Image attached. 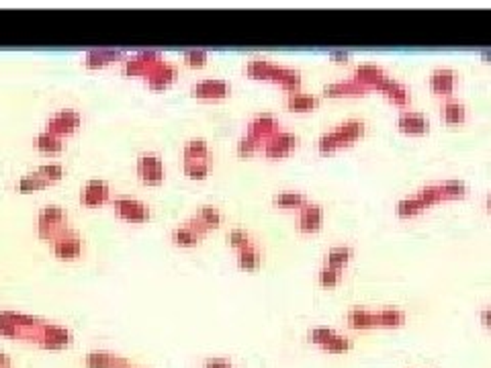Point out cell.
<instances>
[{"mask_svg": "<svg viewBox=\"0 0 491 368\" xmlns=\"http://www.w3.org/2000/svg\"><path fill=\"white\" fill-rule=\"evenodd\" d=\"M338 129L342 131V136H344L350 144H354L356 140H360V138L364 136V123H362L360 119H348V121H344L342 125H338Z\"/></svg>", "mask_w": 491, "mask_h": 368, "instance_id": "f35d334b", "label": "cell"}, {"mask_svg": "<svg viewBox=\"0 0 491 368\" xmlns=\"http://www.w3.org/2000/svg\"><path fill=\"white\" fill-rule=\"evenodd\" d=\"M37 172L50 182V184H54V182H58V180H62L64 178V166L62 164H56V162H50V164H43V166H39L37 168Z\"/></svg>", "mask_w": 491, "mask_h": 368, "instance_id": "60d3db41", "label": "cell"}, {"mask_svg": "<svg viewBox=\"0 0 491 368\" xmlns=\"http://www.w3.org/2000/svg\"><path fill=\"white\" fill-rule=\"evenodd\" d=\"M228 243H230V248H234L236 252H240V250H244L248 246H252L254 241H252V235H250L246 229L234 227V229L228 233Z\"/></svg>", "mask_w": 491, "mask_h": 368, "instance_id": "ab89813d", "label": "cell"}, {"mask_svg": "<svg viewBox=\"0 0 491 368\" xmlns=\"http://www.w3.org/2000/svg\"><path fill=\"white\" fill-rule=\"evenodd\" d=\"M324 94L329 98H342V96H362L367 94V88L360 86L354 80H346V82H334L324 86Z\"/></svg>", "mask_w": 491, "mask_h": 368, "instance_id": "7402d4cb", "label": "cell"}, {"mask_svg": "<svg viewBox=\"0 0 491 368\" xmlns=\"http://www.w3.org/2000/svg\"><path fill=\"white\" fill-rule=\"evenodd\" d=\"M182 60L188 68H203L209 60V54L205 50H186L182 54Z\"/></svg>", "mask_w": 491, "mask_h": 368, "instance_id": "b9f144b4", "label": "cell"}, {"mask_svg": "<svg viewBox=\"0 0 491 368\" xmlns=\"http://www.w3.org/2000/svg\"><path fill=\"white\" fill-rule=\"evenodd\" d=\"M45 350H64L72 344V334L64 325L58 323H43L41 338L37 342Z\"/></svg>", "mask_w": 491, "mask_h": 368, "instance_id": "ba28073f", "label": "cell"}, {"mask_svg": "<svg viewBox=\"0 0 491 368\" xmlns=\"http://www.w3.org/2000/svg\"><path fill=\"white\" fill-rule=\"evenodd\" d=\"M246 72L250 74L252 78H258V80H272L276 84H281L287 92H299L303 80H301V74L293 68H285V66H279L266 58H254L246 64Z\"/></svg>", "mask_w": 491, "mask_h": 368, "instance_id": "6da1fadb", "label": "cell"}, {"mask_svg": "<svg viewBox=\"0 0 491 368\" xmlns=\"http://www.w3.org/2000/svg\"><path fill=\"white\" fill-rule=\"evenodd\" d=\"M318 281H320L322 287L331 289V287H336V285L342 281V270L331 268V266H324V268L320 270V274H318Z\"/></svg>", "mask_w": 491, "mask_h": 368, "instance_id": "7bdbcfd3", "label": "cell"}, {"mask_svg": "<svg viewBox=\"0 0 491 368\" xmlns=\"http://www.w3.org/2000/svg\"><path fill=\"white\" fill-rule=\"evenodd\" d=\"M397 127L400 131L409 133V136H424L430 131V121L428 117H424L422 113H413V111H404L397 117Z\"/></svg>", "mask_w": 491, "mask_h": 368, "instance_id": "ac0fdd59", "label": "cell"}, {"mask_svg": "<svg viewBox=\"0 0 491 368\" xmlns=\"http://www.w3.org/2000/svg\"><path fill=\"white\" fill-rule=\"evenodd\" d=\"M182 170L190 180H205L211 170V158L209 160H184Z\"/></svg>", "mask_w": 491, "mask_h": 368, "instance_id": "f546056e", "label": "cell"}, {"mask_svg": "<svg viewBox=\"0 0 491 368\" xmlns=\"http://www.w3.org/2000/svg\"><path fill=\"white\" fill-rule=\"evenodd\" d=\"M170 237H172V241H174L176 246H180V248H195V246L203 239V233H199L193 225L184 223V225L174 227L172 233H170Z\"/></svg>", "mask_w": 491, "mask_h": 368, "instance_id": "603a6c76", "label": "cell"}, {"mask_svg": "<svg viewBox=\"0 0 491 368\" xmlns=\"http://www.w3.org/2000/svg\"><path fill=\"white\" fill-rule=\"evenodd\" d=\"M221 221H223V215H221V211H219L215 205H203V207L197 211V215L190 217L186 223L193 225L199 233L205 235L207 231L217 229V227L221 225Z\"/></svg>", "mask_w": 491, "mask_h": 368, "instance_id": "4fadbf2b", "label": "cell"}, {"mask_svg": "<svg viewBox=\"0 0 491 368\" xmlns=\"http://www.w3.org/2000/svg\"><path fill=\"white\" fill-rule=\"evenodd\" d=\"M385 76L387 74L383 72V68H379L377 64H360V66L354 68L352 80L369 90V88H375L379 84V80H383Z\"/></svg>", "mask_w": 491, "mask_h": 368, "instance_id": "44dd1931", "label": "cell"}, {"mask_svg": "<svg viewBox=\"0 0 491 368\" xmlns=\"http://www.w3.org/2000/svg\"><path fill=\"white\" fill-rule=\"evenodd\" d=\"M125 368H142V367H133V365H129V367H125Z\"/></svg>", "mask_w": 491, "mask_h": 368, "instance_id": "11a10c76", "label": "cell"}, {"mask_svg": "<svg viewBox=\"0 0 491 368\" xmlns=\"http://www.w3.org/2000/svg\"><path fill=\"white\" fill-rule=\"evenodd\" d=\"M203 368H238L234 362H230L228 358H217V356H213V358H207L205 362H203Z\"/></svg>", "mask_w": 491, "mask_h": 368, "instance_id": "c3c4849f", "label": "cell"}, {"mask_svg": "<svg viewBox=\"0 0 491 368\" xmlns=\"http://www.w3.org/2000/svg\"><path fill=\"white\" fill-rule=\"evenodd\" d=\"M50 186V182L39 174V172H33V174H25V176H21L19 178V182H17V191L19 193H33V191H43V188H47Z\"/></svg>", "mask_w": 491, "mask_h": 368, "instance_id": "e575fe53", "label": "cell"}, {"mask_svg": "<svg viewBox=\"0 0 491 368\" xmlns=\"http://www.w3.org/2000/svg\"><path fill=\"white\" fill-rule=\"evenodd\" d=\"M346 146H350V142L342 136V131H340L338 127L331 129V131H327V133H324V136L318 140V147H320L322 153H331V151H336V149Z\"/></svg>", "mask_w": 491, "mask_h": 368, "instance_id": "f1b7e54d", "label": "cell"}, {"mask_svg": "<svg viewBox=\"0 0 491 368\" xmlns=\"http://www.w3.org/2000/svg\"><path fill=\"white\" fill-rule=\"evenodd\" d=\"M262 144H264L262 140H258V138L246 133L244 138L238 142V153H240V155H252V153H256L258 149H262Z\"/></svg>", "mask_w": 491, "mask_h": 368, "instance_id": "f6af8a7d", "label": "cell"}, {"mask_svg": "<svg viewBox=\"0 0 491 368\" xmlns=\"http://www.w3.org/2000/svg\"><path fill=\"white\" fill-rule=\"evenodd\" d=\"M346 321L352 329H373L377 327V321H375V311H369V309H360V307H354L348 311L346 315Z\"/></svg>", "mask_w": 491, "mask_h": 368, "instance_id": "d4e9b609", "label": "cell"}, {"mask_svg": "<svg viewBox=\"0 0 491 368\" xmlns=\"http://www.w3.org/2000/svg\"><path fill=\"white\" fill-rule=\"evenodd\" d=\"M272 203L279 205V207H285V209H301L303 205H307V197L303 193H293V191H287V193H279L272 197Z\"/></svg>", "mask_w": 491, "mask_h": 368, "instance_id": "1f68e13d", "label": "cell"}, {"mask_svg": "<svg viewBox=\"0 0 491 368\" xmlns=\"http://www.w3.org/2000/svg\"><path fill=\"white\" fill-rule=\"evenodd\" d=\"M0 368H12L10 358H8L6 354H2V352H0Z\"/></svg>", "mask_w": 491, "mask_h": 368, "instance_id": "816d5d0a", "label": "cell"}, {"mask_svg": "<svg viewBox=\"0 0 491 368\" xmlns=\"http://www.w3.org/2000/svg\"><path fill=\"white\" fill-rule=\"evenodd\" d=\"M442 117L448 125H463L467 121V107L457 98H446L442 105Z\"/></svg>", "mask_w": 491, "mask_h": 368, "instance_id": "cb8c5ba5", "label": "cell"}, {"mask_svg": "<svg viewBox=\"0 0 491 368\" xmlns=\"http://www.w3.org/2000/svg\"><path fill=\"white\" fill-rule=\"evenodd\" d=\"M322 350L327 354H346L352 350V340L348 336H342V334H334L326 344L322 346Z\"/></svg>", "mask_w": 491, "mask_h": 368, "instance_id": "8d00e7d4", "label": "cell"}, {"mask_svg": "<svg viewBox=\"0 0 491 368\" xmlns=\"http://www.w3.org/2000/svg\"><path fill=\"white\" fill-rule=\"evenodd\" d=\"M285 105L291 111H312L320 105L318 94H305V92H289L285 98Z\"/></svg>", "mask_w": 491, "mask_h": 368, "instance_id": "484cf974", "label": "cell"}, {"mask_svg": "<svg viewBox=\"0 0 491 368\" xmlns=\"http://www.w3.org/2000/svg\"><path fill=\"white\" fill-rule=\"evenodd\" d=\"M334 334H336V332H334V329H329V327H314V329L309 332V342L322 348V346L326 344L327 340H329Z\"/></svg>", "mask_w": 491, "mask_h": 368, "instance_id": "7dc6e473", "label": "cell"}, {"mask_svg": "<svg viewBox=\"0 0 491 368\" xmlns=\"http://www.w3.org/2000/svg\"><path fill=\"white\" fill-rule=\"evenodd\" d=\"M80 123L82 117L78 111H74V109H62V111L54 113V115L47 119L45 131H50V133H54V136H58V138H66V136L76 133L78 127H80Z\"/></svg>", "mask_w": 491, "mask_h": 368, "instance_id": "5b68a950", "label": "cell"}, {"mask_svg": "<svg viewBox=\"0 0 491 368\" xmlns=\"http://www.w3.org/2000/svg\"><path fill=\"white\" fill-rule=\"evenodd\" d=\"M481 58H483L485 62H490L491 64V52H483V54H481Z\"/></svg>", "mask_w": 491, "mask_h": 368, "instance_id": "f5cc1de1", "label": "cell"}, {"mask_svg": "<svg viewBox=\"0 0 491 368\" xmlns=\"http://www.w3.org/2000/svg\"><path fill=\"white\" fill-rule=\"evenodd\" d=\"M297 146H299V138L295 133L281 131V133H276L274 138H270L262 144V151H264L266 158L279 160V158H285L291 151H295Z\"/></svg>", "mask_w": 491, "mask_h": 368, "instance_id": "9c48e42d", "label": "cell"}, {"mask_svg": "<svg viewBox=\"0 0 491 368\" xmlns=\"http://www.w3.org/2000/svg\"><path fill=\"white\" fill-rule=\"evenodd\" d=\"M417 197L424 201V205H426V207H430V205H438L440 201H444V197H442V193H440L438 184L424 186V188L417 193Z\"/></svg>", "mask_w": 491, "mask_h": 368, "instance_id": "ee69618b", "label": "cell"}, {"mask_svg": "<svg viewBox=\"0 0 491 368\" xmlns=\"http://www.w3.org/2000/svg\"><path fill=\"white\" fill-rule=\"evenodd\" d=\"M352 260V248L348 246H336L326 254V266L344 270V266Z\"/></svg>", "mask_w": 491, "mask_h": 368, "instance_id": "d6a6232c", "label": "cell"}, {"mask_svg": "<svg viewBox=\"0 0 491 368\" xmlns=\"http://www.w3.org/2000/svg\"><path fill=\"white\" fill-rule=\"evenodd\" d=\"M324 225V209L316 203H307L299 209V219L297 227L303 233H316Z\"/></svg>", "mask_w": 491, "mask_h": 368, "instance_id": "5bb4252c", "label": "cell"}, {"mask_svg": "<svg viewBox=\"0 0 491 368\" xmlns=\"http://www.w3.org/2000/svg\"><path fill=\"white\" fill-rule=\"evenodd\" d=\"M68 223V213L60 205H45L37 215V235L41 239L56 241L58 237L72 231Z\"/></svg>", "mask_w": 491, "mask_h": 368, "instance_id": "7a4b0ae2", "label": "cell"}, {"mask_svg": "<svg viewBox=\"0 0 491 368\" xmlns=\"http://www.w3.org/2000/svg\"><path fill=\"white\" fill-rule=\"evenodd\" d=\"M479 319H481V323H483L485 327H490L491 329V307L490 309H483V311H481Z\"/></svg>", "mask_w": 491, "mask_h": 368, "instance_id": "f907efd6", "label": "cell"}, {"mask_svg": "<svg viewBox=\"0 0 491 368\" xmlns=\"http://www.w3.org/2000/svg\"><path fill=\"white\" fill-rule=\"evenodd\" d=\"M230 92H232L230 82H226L221 78H205L190 86V94L201 100H221V98L230 96Z\"/></svg>", "mask_w": 491, "mask_h": 368, "instance_id": "52a82bcc", "label": "cell"}, {"mask_svg": "<svg viewBox=\"0 0 491 368\" xmlns=\"http://www.w3.org/2000/svg\"><path fill=\"white\" fill-rule=\"evenodd\" d=\"M176 78H178V68H176L174 64H170V62L164 60L162 64H158L154 70L148 72L146 82H148V86L154 88V90H164V88H168Z\"/></svg>", "mask_w": 491, "mask_h": 368, "instance_id": "9a60e30c", "label": "cell"}, {"mask_svg": "<svg viewBox=\"0 0 491 368\" xmlns=\"http://www.w3.org/2000/svg\"><path fill=\"white\" fill-rule=\"evenodd\" d=\"M182 158L184 160H209V144L205 140H188L182 147Z\"/></svg>", "mask_w": 491, "mask_h": 368, "instance_id": "836d02e7", "label": "cell"}, {"mask_svg": "<svg viewBox=\"0 0 491 368\" xmlns=\"http://www.w3.org/2000/svg\"><path fill=\"white\" fill-rule=\"evenodd\" d=\"M0 336L2 338H12V340H21V329L6 317L4 311H0Z\"/></svg>", "mask_w": 491, "mask_h": 368, "instance_id": "bcb514c9", "label": "cell"}, {"mask_svg": "<svg viewBox=\"0 0 491 368\" xmlns=\"http://www.w3.org/2000/svg\"><path fill=\"white\" fill-rule=\"evenodd\" d=\"M262 264V252L258 250L256 243L248 246L244 250L238 252V266L242 270H258Z\"/></svg>", "mask_w": 491, "mask_h": 368, "instance_id": "83f0119b", "label": "cell"}, {"mask_svg": "<svg viewBox=\"0 0 491 368\" xmlns=\"http://www.w3.org/2000/svg\"><path fill=\"white\" fill-rule=\"evenodd\" d=\"M111 199V186L105 180H88L80 191V203L84 207H100Z\"/></svg>", "mask_w": 491, "mask_h": 368, "instance_id": "8fae6325", "label": "cell"}, {"mask_svg": "<svg viewBox=\"0 0 491 368\" xmlns=\"http://www.w3.org/2000/svg\"><path fill=\"white\" fill-rule=\"evenodd\" d=\"M438 188H440L444 201H446V199H448V201L463 199V197L467 195V184H465L463 180H444V182L438 184Z\"/></svg>", "mask_w": 491, "mask_h": 368, "instance_id": "74e56055", "label": "cell"}, {"mask_svg": "<svg viewBox=\"0 0 491 368\" xmlns=\"http://www.w3.org/2000/svg\"><path fill=\"white\" fill-rule=\"evenodd\" d=\"M377 90H381L389 100H393L397 107H408L411 96H409V90L397 80H393L391 76H385L383 80H379V84L375 86Z\"/></svg>", "mask_w": 491, "mask_h": 368, "instance_id": "e0dca14e", "label": "cell"}, {"mask_svg": "<svg viewBox=\"0 0 491 368\" xmlns=\"http://www.w3.org/2000/svg\"><path fill=\"white\" fill-rule=\"evenodd\" d=\"M488 209H490V211H491V195H490V197H488Z\"/></svg>", "mask_w": 491, "mask_h": 368, "instance_id": "db71d44e", "label": "cell"}, {"mask_svg": "<svg viewBox=\"0 0 491 368\" xmlns=\"http://www.w3.org/2000/svg\"><path fill=\"white\" fill-rule=\"evenodd\" d=\"M52 250L60 260H76L80 258L84 243H82L80 235L74 231H68L66 235L58 237L56 241H52Z\"/></svg>", "mask_w": 491, "mask_h": 368, "instance_id": "7c38bea8", "label": "cell"}, {"mask_svg": "<svg viewBox=\"0 0 491 368\" xmlns=\"http://www.w3.org/2000/svg\"><path fill=\"white\" fill-rule=\"evenodd\" d=\"M123 58H125V54L121 50H105V47L90 50L84 56V66L88 70H98V68H105L113 62H121Z\"/></svg>", "mask_w": 491, "mask_h": 368, "instance_id": "2e32d148", "label": "cell"}, {"mask_svg": "<svg viewBox=\"0 0 491 368\" xmlns=\"http://www.w3.org/2000/svg\"><path fill=\"white\" fill-rule=\"evenodd\" d=\"M35 147L41 153H60L64 149V138H58L50 131H41L35 138Z\"/></svg>", "mask_w": 491, "mask_h": 368, "instance_id": "4dcf8cb0", "label": "cell"}, {"mask_svg": "<svg viewBox=\"0 0 491 368\" xmlns=\"http://www.w3.org/2000/svg\"><path fill=\"white\" fill-rule=\"evenodd\" d=\"M281 131H283V129H281V123H279V119H276L274 115H270V113H258V115H254V117L250 119L246 133H250V136H254V138L266 142V140L274 138V136L281 133Z\"/></svg>", "mask_w": 491, "mask_h": 368, "instance_id": "30bf717a", "label": "cell"}, {"mask_svg": "<svg viewBox=\"0 0 491 368\" xmlns=\"http://www.w3.org/2000/svg\"><path fill=\"white\" fill-rule=\"evenodd\" d=\"M164 58L160 52H154V50H148V52H140L131 58H125L123 60V72L129 74V76H148L150 70H154L158 64H162Z\"/></svg>", "mask_w": 491, "mask_h": 368, "instance_id": "8992f818", "label": "cell"}, {"mask_svg": "<svg viewBox=\"0 0 491 368\" xmlns=\"http://www.w3.org/2000/svg\"><path fill=\"white\" fill-rule=\"evenodd\" d=\"M457 80H459V76L455 70L438 68L430 74V88H432V92H436L440 96H450L457 86Z\"/></svg>", "mask_w": 491, "mask_h": 368, "instance_id": "ffe728a7", "label": "cell"}, {"mask_svg": "<svg viewBox=\"0 0 491 368\" xmlns=\"http://www.w3.org/2000/svg\"><path fill=\"white\" fill-rule=\"evenodd\" d=\"M377 327H400L406 323V311L402 309H379L375 311Z\"/></svg>", "mask_w": 491, "mask_h": 368, "instance_id": "4316f807", "label": "cell"}, {"mask_svg": "<svg viewBox=\"0 0 491 368\" xmlns=\"http://www.w3.org/2000/svg\"><path fill=\"white\" fill-rule=\"evenodd\" d=\"M424 209H428V207L424 205V201H422L417 195L408 197V199H402V201L397 203V215H400V217H404V219L419 215Z\"/></svg>", "mask_w": 491, "mask_h": 368, "instance_id": "d590c367", "label": "cell"}, {"mask_svg": "<svg viewBox=\"0 0 491 368\" xmlns=\"http://www.w3.org/2000/svg\"><path fill=\"white\" fill-rule=\"evenodd\" d=\"M329 60L331 62H336V64H346L348 60H350V54L348 52H329Z\"/></svg>", "mask_w": 491, "mask_h": 368, "instance_id": "681fc988", "label": "cell"}, {"mask_svg": "<svg viewBox=\"0 0 491 368\" xmlns=\"http://www.w3.org/2000/svg\"><path fill=\"white\" fill-rule=\"evenodd\" d=\"M135 172L144 184L156 186L162 184L166 178V168H164L162 158L158 153H142L135 164Z\"/></svg>", "mask_w": 491, "mask_h": 368, "instance_id": "277c9868", "label": "cell"}, {"mask_svg": "<svg viewBox=\"0 0 491 368\" xmlns=\"http://www.w3.org/2000/svg\"><path fill=\"white\" fill-rule=\"evenodd\" d=\"M84 365L88 368H125L129 367V360L125 356H119L113 352L94 350L84 356Z\"/></svg>", "mask_w": 491, "mask_h": 368, "instance_id": "d6986e66", "label": "cell"}, {"mask_svg": "<svg viewBox=\"0 0 491 368\" xmlns=\"http://www.w3.org/2000/svg\"><path fill=\"white\" fill-rule=\"evenodd\" d=\"M113 209H115V215L119 219L127 221V223H138L140 225V223H146L150 219V207L146 203L133 199V197H125V195L117 197L113 201Z\"/></svg>", "mask_w": 491, "mask_h": 368, "instance_id": "3957f363", "label": "cell"}]
</instances>
